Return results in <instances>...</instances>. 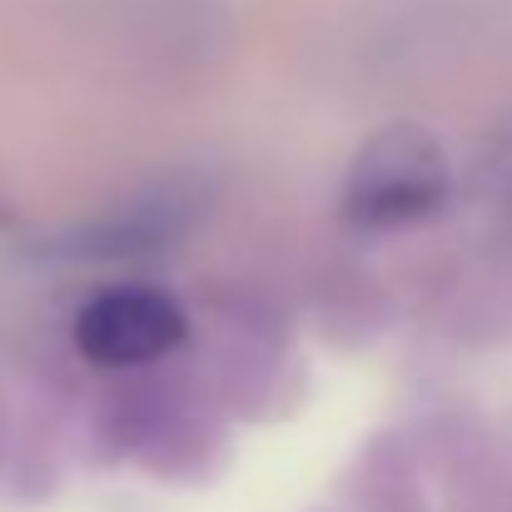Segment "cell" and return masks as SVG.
<instances>
[{"label":"cell","instance_id":"cell-1","mask_svg":"<svg viewBox=\"0 0 512 512\" xmlns=\"http://www.w3.org/2000/svg\"><path fill=\"white\" fill-rule=\"evenodd\" d=\"M448 199V155L423 125H388L358 155L343 184L348 219L398 229L438 214Z\"/></svg>","mask_w":512,"mask_h":512},{"label":"cell","instance_id":"cell-2","mask_svg":"<svg viewBox=\"0 0 512 512\" xmlns=\"http://www.w3.org/2000/svg\"><path fill=\"white\" fill-rule=\"evenodd\" d=\"M184 339V309L160 289H110L80 309L75 343L100 368H135L165 358Z\"/></svg>","mask_w":512,"mask_h":512},{"label":"cell","instance_id":"cell-3","mask_svg":"<svg viewBox=\"0 0 512 512\" xmlns=\"http://www.w3.org/2000/svg\"><path fill=\"white\" fill-rule=\"evenodd\" d=\"M5 224H10V204L0 199V229H5Z\"/></svg>","mask_w":512,"mask_h":512},{"label":"cell","instance_id":"cell-4","mask_svg":"<svg viewBox=\"0 0 512 512\" xmlns=\"http://www.w3.org/2000/svg\"><path fill=\"white\" fill-rule=\"evenodd\" d=\"M508 209H512V184H508Z\"/></svg>","mask_w":512,"mask_h":512}]
</instances>
